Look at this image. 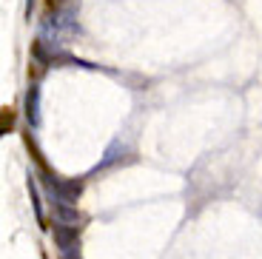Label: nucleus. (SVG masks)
Masks as SVG:
<instances>
[{
    "label": "nucleus",
    "mask_w": 262,
    "mask_h": 259,
    "mask_svg": "<svg viewBox=\"0 0 262 259\" xmlns=\"http://www.w3.org/2000/svg\"><path fill=\"white\" fill-rule=\"evenodd\" d=\"M49 188H52V197L60 205H74L83 194V182L80 180H57V177H46Z\"/></svg>",
    "instance_id": "obj_1"
},
{
    "label": "nucleus",
    "mask_w": 262,
    "mask_h": 259,
    "mask_svg": "<svg viewBox=\"0 0 262 259\" xmlns=\"http://www.w3.org/2000/svg\"><path fill=\"white\" fill-rule=\"evenodd\" d=\"M54 245L63 253L77 251L80 248V231L77 228H69V225H54Z\"/></svg>",
    "instance_id": "obj_2"
},
{
    "label": "nucleus",
    "mask_w": 262,
    "mask_h": 259,
    "mask_svg": "<svg viewBox=\"0 0 262 259\" xmlns=\"http://www.w3.org/2000/svg\"><path fill=\"white\" fill-rule=\"evenodd\" d=\"M54 220H57V225H69V228H77L80 231L85 217L74 205H60V202H54Z\"/></svg>",
    "instance_id": "obj_3"
},
{
    "label": "nucleus",
    "mask_w": 262,
    "mask_h": 259,
    "mask_svg": "<svg viewBox=\"0 0 262 259\" xmlns=\"http://www.w3.org/2000/svg\"><path fill=\"white\" fill-rule=\"evenodd\" d=\"M37 97H40L37 85H32V91L26 94V109H29V120H32V125L40 123V117H37Z\"/></svg>",
    "instance_id": "obj_4"
},
{
    "label": "nucleus",
    "mask_w": 262,
    "mask_h": 259,
    "mask_svg": "<svg viewBox=\"0 0 262 259\" xmlns=\"http://www.w3.org/2000/svg\"><path fill=\"white\" fill-rule=\"evenodd\" d=\"M60 259H83L80 251H69V253H60Z\"/></svg>",
    "instance_id": "obj_5"
}]
</instances>
